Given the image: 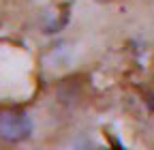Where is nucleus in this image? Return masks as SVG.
Wrapping results in <instances>:
<instances>
[{
    "label": "nucleus",
    "instance_id": "1",
    "mask_svg": "<svg viewBox=\"0 0 154 150\" xmlns=\"http://www.w3.org/2000/svg\"><path fill=\"white\" fill-rule=\"evenodd\" d=\"M32 135V120L24 111H0V139L9 144L26 142Z\"/></svg>",
    "mask_w": 154,
    "mask_h": 150
}]
</instances>
